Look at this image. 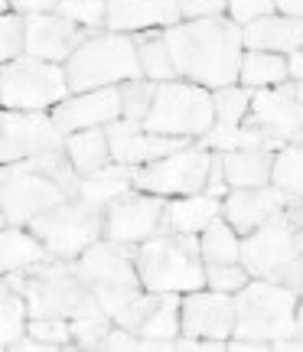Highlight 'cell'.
<instances>
[{"label": "cell", "mask_w": 303, "mask_h": 352, "mask_svg": "<svg viewBox=\"0 0 303 352\" xmlns=\"http://www.w3.org/2000/svg\"><path fill=\"white\" fill-rule=\"evenodd\" d=\"M297 254H300L297 228L284 219V212L265 222L261 228H254L241 241V264L248 267V274L261 277V280H274Z\"/></svg>", "instance_id": "cell-13"}, {"label": "cell", "mask_w": 303, "mask_h": 352, "mask_svg": "<svg viewBox=\"0 0 303 352\" xmlns=\"http://www.w3.org/2000/svg\"><path fill=\"white\" fill-rule=\"evenodd\" d=\"M72 98L63 65L39 59H13L0 72V101L7 111H43Z\"/></svg>", "instance_id": "cell-8"}, {"label": "cell", "mask_w": 303, "mask_h": 352, "mask_svg": "<svg viewBox=\"0 0 303 352\" xmlns=\"http://www.w3.org/2000/svg\"><path fill=\"white\" fill-rule=\"evenodd\" d=\"M235 294L222 290H192L183 297V333L192 340L225 342L235 336Z\"/></svg>", "instance_id": "cell-16"}, {"label": "cell", "mask_w": 303, "mask_h": 352, "mask_svg": "<svg viewBox=\"0 0 303 352\" xmlns=\"http://www.w3.org/2000/svg\"><path fill=\"white\" fill-rule=\"evenodd\" d=\"M300 316H303V297H300Z\"/></svg>", "instance_id": "cell-51"}, {"label": "cell", "mask_w": 303, "mask_h": 352, "mask_svg": "<svg viewBox=\"0 0 303 352\" xmlns=\"http://www.w3.org/2000/svg\"><path fill=\"white\" fill-rule=\"evenodd\" d=\"M183 23V13H179V3H170V0H114L108 3V33H147L153 26H173Z\"/></svg>", "instance_id": "cell-21"}, {"label": "cell", "mask_w": 303, "mask_h": 352, "mask_svg": "<svg viewBox=\"0 0 303 352\" xmlns=\"http://www.w3.org/2000/svg\"><path fill=\"white\" fill-rule=\"evenodd\" d=\"M278 349H303V316L297 320V333H293L287 342H280Z\"/></svg>", "instance_id": "cell-47"}, {"label": "cell", "mask_w": 303, "mask_h": 352, "mask_svg": "<svg viewBox=\"0 0 303 352\" xmlns=\"http://www.w3.org/2000/svg\"><path fill=\"white\" fill-rule=\"evenodd\" d=\"M52 13H59V16L85 26V30H104L108 26V3H95V0H65V3H56Z\"/></svg>", "instance_id": "cell-38"}, {"label": "cell", "mask_w": 303, "mask_h": 352, "mask_svg": "<svg viewBox=\"0 0 303 352\" xmlns=\"http://www.w3.org/2000/svg\"><path fill=\"white\" fill-rule=\"evenodd\" d=\"M30 232L36 235L52 258L76 261L91 245L104 239V209H95L85 199H72L56 206L52 212H43L30 222Z\"/></svg>", "instance_id": "cell-7"}, {"label": "cell", "mask_w": 303, "mask_h": 352, "mask_svg": "<svg viewBox=\"0 0 303 352\" xmlns=\"http://www.w3.org/2000/svg\"><path fill=\"white\" fill-rule=\"evenodd\" d=\"M26 333L36 336L39 342H46L49 349H63L69 342H76L72 340V320H30Z\"/></svg>", "instance_id": "cell-41"}, {"label": "cell", "mask_w": 303, "mask_h": 352, "mask_svg": "<svg viewBox=\"0 0 303 352\" xmlns=\"http://www.w3.org/2000/svg\"><path fill=\"white\" fill-rule=\"evenodd\" d=\"M137 336L144 342H170L183 336V300L177 294H160L150 316L140 323Z\"/></svg>", "instance_id": "cell-30"}, {"label": "cell", "mask_w": 303, "mask_h": 352, "mask_svg": "<svg viewBox=\"0 0 303 352\" xmlns=\"http://www.w3.org/2000/svg\"><path fill=\"white\" fill-rule=\"evenodd\" d=\"M280 88H287L293 98H300V101H303V82H287V85H280Z\"/></svg>", "instance_id": "cell-49"}, {"label": "cell", "mask_w": 303, "mask_h": 352, "mask_svg": "<svg viewBox=\"0 0 303 352\" xmlns=\"http://www.w3.org/2000/svg\"><path fill=\"white\" fill-rule=\"evenodd\" d=\"M124 118V101H121V88H98V91H85V95H72L63 104L52 108V121L59 124L65 138L78 134V131H91V127H108Z\"/></svg>", "instance_id": "cell-17"}, {"label": "cell", "mask_w": 303, "mask_h": 352, "mask_svg": "<svg viewBox=\"0 0 303 352\" xmlns=\"http://www.w3.org/2000/svg\"><path fill=\"white\" fill-rule=\"evenodd\" d=\"M222 215V199L209 192L183 196L177 202H166L164 215V235H196L202 228H209Z\"/></svg>", "instance_id": "cell-23"}, {"label": "cell", "mask_w": 303, "mask_h": 352, "mask_svg": "<svg viewBox=\"0 0 303 352\" xmlns=\"http://www.w3.org/2000/svg\"><path fill=\"white\" fill-rule=\"evenodd\" d=\"M65 153L76 164L78 176L98 173L104 166L114 164L111 157V140H108V127H91V131H78L65 138Z\"/></svg>", "instance_id": "cell-26"}, {"label": "cell", "mask_w": 303, "mask_h": 352, "mask_svg": "<svg viewBox=\"0 0 303 352\" xmlns=\"http://www.w3.org/2000/svg\"><path fill=\"white\" fill-rule=\"evenodd\" d=\"M147 131L166 138H202L215 127L212 95L192 82H160L153 108L144 121Z\"/></svg>", "instance_id": "cell-6"}, {"label": "cell", "mask_w": 303, "mask_h": 352, "mask_svg": "<svg viewBox=\"0 0 303 352\" xmlns=\"http://www.w3.org/2000/svg\"><path fill=\"white\" fill-rule=\"evenodd\" d=\"M278 13L291 16V20H303V0H287V3H278Z\"/></svg>", "instance_id": "cell-46"}, {"label": "cell", "mask_w": 303, "mask_h": 352, "mask_svg": "<svg viewBox=\"0 0 303 352\" xmlns=\"http://www.w3.org/2000/svg\"><path fill=\"white\" fill-rule=\"evenodd\" d=\"M166 46L173 52V65L183 82L202 88H228L241 78L245 59V30L225 16L179 23L164 30Z\"/></svg>", "instance_id": "cell-1"}, {"label": "cell", "mask_w": 303, "mask_h": 352, "mask_svg": "<svg viewBox=\"0 0 303 352\" xmlns=\"http://www.w3.org/2000/svg\"><path fill=\"white\" fill-rule=\"evenodd\" d=\"M111 323L114 320L104 314V310L78 316V320H72V340H76V346H82V349H104V340H108V333L114 329Z\"/></svg>", "instance_id": "cell-37"}, {"label": "cell", "mask_w": 303, "mask_h": 352, "mask_svg": "<svg viewBox=\"0 0 303 352\" xmlns=\"http://www.w3.org/2000/svg\"><path fill=\"white\" fill-rule=\"evenodd\" d=\"M199 245H202V258H205V264H238L241 261L238 232L228 226L222 215H218L209 228H202Z\"/></svg>", "instance_id": "cell-33"}, {"label": "cell", "mask_w": 303, "mask_h": 352, "mask_svg": "<svg viewBox=\"0 0 303 352\" xmlns=\"http://www.w3.org/2000/svg\"><path fill=\"white\" fill-rule=\"evenodd\" d=\"M274 13H278V3H271V0H238V3H228V20L238 23L241 30L258 23V20H265V16H274Z\"/></svg>", "instance_id": "cell-42"}, {"label": "cell", "mask_w": 303, "mask_h": 352, "mask_svg": "<svg viewBox=\"0 0 303 352\" xmlns=\"http://www.w3.org/2000/svg\"><path fill=\"white\" fill-rule=\"evenodd\" d=\"M43 261H52V254L33 232L3 228V235H0V267H3V274L26 271V267L43 264Z\"/></svg>", "instance_id": "cell-28"}, {"label": "cell", "mask_w": 303, "mask_h": 352, "mask_svg": "<svg viewBox=\"0 0 303 352\" xmlns=\"http://www.w3.org/2000/svg\"><path fill=\"white\" fill-rule=\"evenodd\" d=\"M26 316H30V307H26V297L23 290H16L3 277V287H0V346L3 349H10L16 340H23L26 336Z\"/></svg>", "instance_id": "cell-32"}, {"label": "cell", "mask_w": 303, "mask_h": 352, "mask_svg": "<svg viewBox=\"0 0 303 352\" xmlns=\"http://www.w3.org/2000/svg\"><path fill=\"white\" fill-rule=\"evenodd\" d=\"M144 290L153 294H192L205 287V258L196 235H157L137 254Z\"/></svg>", "instance_id": "cell-4"}, {"label": "cell", "mask_w": 303, "mask_h": 352, "mask_svg": "<svg viewBox=\"0 0 303 352\" xmlns=\"http://www.w3.org/2000/svg\"><path fill=\"white\" fill-rule=\"evenodd\" d=\"M7 280L16 290H23L30 320H78V316L104 310L95 287L78 277L72 261L52 258L26 271H13L7 274Z\"/></svg>", "instance_id": "cell-2"}, {"label": "cell", "mask_w": 303, "mask_h": 352, "mask_svg": "<svg viewBox=\"0 0 303 352\" xmlns=\"http://www.w3.org/2000/svg\"><path fill=\"white\" fill-rule=\"evenodd\" d=\"M108 140H111V157L121 166H147L157 164L170 153H179L192 147L190 138H166V134H153L140 121H114L108 124Z\"/></svg>", "instance_id": "cell-15"}, {"label": "cell", "mask_w": 303, "mask_h": 352, "mask_svg": "<svg viewBox=\"0 0 303 352\" xmlns=\"http://www.w3.org/2000/svg\"><path fill=\"white\" fill-rule=\"evenodd\" d=\"M134 189V166H121L111 164L98 170V173L82 176V189H78V199H85L95 209H108L117 196H124Z\"/></svg>", "instance_id": "cell-27"}, {"label": "cell", "mask_w": 303, "mask_h": 352, "mask_svg": "<svg viewBox=\"0 0 303 352\" xmlns=\"http://www.w3.org/2000/svg\"><path fill=\"white\" fill-rule=\"evenodd\" d=\"M235 340H258L278 349L297 333L300 297L284 284L251 277L235 294Z\"/></svg>", "instance_id": "cell-3"}, {"label": "cell", "mask_w": 303, "mask_h": 352, "mask_svg": "<svg viewBox=\"0 0 303 352\" xmlns=\"http://www.w3.org/2000/svg\"><path fill=\"white\" fill-rule=\"evenodd\" d=\"M72 95L111 88L131 78H144L137 59V43L121 33H95L82 50L63 65Z\"/></svg>", "instance_id": "cell-5"}, {"label": "cell", "mask_w": 303, "mask_h": 352, "mask_svg": "<svg viewBox=\"0 0 303 352\" xmlns=\"http://www.w3.org/2000/svg\"><path fill=\"white\" fill-rule=\"evenodd\" d=\"M251 280L245 264H205V287L222 290V294H238Z\"/></svg>", "instance_id": "cell-40"}, {"label": "cell", "mask_w": 303, "mask_h": 352, "mask_svg": "<svg viewBox=\"0 0 303 352\" xmlns=\"http://www.w3.org/2000/svg\"><path fill=\"white\" fill-rule=\"evenodd\" d=\"M26 20V56L39 59V63H69L95 33L85 26L65 20L59 13H36V16H23Z\"/></svg>", "instance_id": "cell-14"}, {"label": "cell", "mask_w": 303, "mask_h": 352, "mask_svg": "<svg viewBox=\"0 0 303 352\" xmlns=\"http://www.w3.org/2000/svg\"><path fill=\"white\" fill-rule=\"evenodd\" d=\"M291 78V59L278 52H254L248 50L241 59V85L245 88H280Z\"/></svg>", "instance_id": "cell-29"}, {"label": "cell", "mask_w": 303, "mask_h": 352, "mask_svg": "<svg viewBox=\"0 0 303 352\" xmlns=\"http://www.w3.org/2000/svg\"><path fill=\"white\" fill-rule=\"evenodd\" d=\"M0 56H3V65L26 56V20L13 10L3 13L0 20Z\"/></svg>", "instance_id": "cell-39"}, {"label": "cell", "mask_w": 303, "mask_h": 352, "mask_svg": "<svg viewBox=\"0 0 303 352\" xmlns=\"http://www.w3.org/2000/svg\"><path fill=\"white\" fill-rule=\"evenodd\" d=\"M65 134L43 111H3L0 118V157L3 164H20L49 151H63Z\"/></svg>", "instance_id": "cell-12"}, {"label": "cell", "mask_w": 303, "mask_h": 352, "mask_svg": "<svg viewBox=\"0 0 303 352\" xmlns=\"http://www.w3.org/2000/svg\"><path fill=\"white\" fill-rule=\"evenodd\" d=\"M137 59H140V72L150 82H177V65H173V52L166 46L164 33H140L137 39Z\"/></svg>", "instance_id": "cell-31"}, {"label": "cell", "mask_w": 303, "mask_h": 352, "mask_svg": "<svg viewBox=\"0 0 303 352\" xmlns=\"http://www.w3.org/2000/svg\"><path fill=\"white\" fill-rule=\"evenodd\" d=\"M271 186L284 189L291 196H303V147H284L274 157Z\"/></svg>", "instance_id": "cell-35"}, {"label": "cell", "mask_w": 303, "mask_h": 352, "mask_svg": "<svg viewBox=\"0 0 303 352\" xmlns=\"http://www.w3.org/2000/svg\"><path fill=\"white\" fill-rule=\"evenodd\" d=\"M164 215L166 202L160 196L131 189L104 209V241L144 245V241L164 235Z\"/></svg>", "instance_id": "cell-11"}, {"label": "cell", "mask_w": 303, "mask_h": 352, "mask_svg": "<svg viewBox=\"0 0 303 352\" xmlns=\"http://www.w3.org/2000/svg\"><path fill=\"white\" fill-rule=\"evenodd\" d=\"M297 245H300V254H303V228L297 232Z\"/></svg>", "instance_id": "cell-50"}, {"label": "cell", "mask_w": 303, "mask_h": 352, "mask_svg": "<svg viewBox=\"0 0 303 352\" xmlns=\"http://www.w3.org/2000/svg\"><path fill=\"white\" fill-rule=\"evenodd\" d=\"M72 196L63 183L30 170L26 164H7L0 176V219L3 228H20L26 222L39 219L43 212H52L56 206L72 202Z\"/></svg>", "instance_id": "cell-9"}, {"label": "cell", "mask_w": 303, "mask_h": 352, "mask_svg": "<svg viewBox=\"0 0 303 352\" xmlns=\"http://www.w3.org/2000/svg\"><path fill=\"white\" fill-rule=\"evenodd\" d=\"M209 170H212V151L186 147L157 164L134 166V189L153 196H196L209 186Z\"/></svg>", "instance_id": "cell-10"}, {"label": "cell", "mask_w": 303, "mask_h": 352, "mask_svg": "<svg viewBox=\"0 0 303 352\" xmlns=\"http://www.w3.org/2000/svg\"><path fill=\"white\" fill-rule=\"evenodd\" d=\"M291 78L293 82H303V50L291 56Z\"/></svg>", "instance_id": "cell-48"}, {"label": "cell", "mask_w": 303, "mask_h": 352, "mask_svg": "<svg viewBox=\"0 0 303 352\" xmlns=\"http://www.w3.org/2000/svg\"><path fill=\"white\" fill-rule=\"evenodd\" d=\"M248 124L267 127L287 147H303V101L293 98L287 88H261L254 91Z\"/></svg>", "instance_id": "cell-19"}, {"label": "cell", "mask_w": 303, "mask_h": 352, "mask_svg": "<svg viewBox=\"0 0 303 352\" xmlns=\"http://www.w3.org/2000/svg\"><path fill=\"white\" fill-rule=\"evenodd\" d=\"M284 219H287V222L300 232V228H303V196H293L291 206L284 209Z\"/></svg>", "instance_id": "cell-45"}, {"label": "cell", "mask_w": 303, "mask_h": 352, "mask_svg": "<svg viewBox=\"0 0 303 352\" xmlns=\"http://www.w3.org/2000/svg\"><path fill=\"white\" fill-rule=\"evenodd\" d=\"M245 46L254 52H278V56L291 52L293 56L303 50V20H291L284 13L265 16L258 23L245 26Z\"/></svg>", "instance_id": "cell-22"}, {"label": "cell", "mask_w": 303, "mask_h": 352, "mask_svg": "<svg viewBox=\"0 0 303 352\" xmlns=\"http://www.w3.org/2000/svg\"><path fill=\"white\" fill-rule=\"evenodd\" d=\"M251 88H218L212 91V104H215V124H228L235 127L245 121V114H251Z\"/></svg>", "instance_id": "cell-34"}, {"label": "cell", "mask_w": 303, "mask_h": 352, "mask_svg": "<svg viewBox=\"0 0 303 352\" xmlns=\"http://www.w3.org/2000/svg\"><path fill=\"white\" fill-rule=\"evenodd\" d=\"M291 192H284L278 186H258V189H228V196L222 199V219L228 226L251 235L254 228H261L265 222L278 219L287 206H291Z\"/></svg>", "instance_id": "cell-18"}, {"label": "cell", "mask_w": 303, "mask_h": 352, "mask_svg": "<svg viewBox=\"0 0 303 352\" xmlns=\"http://www.w3.org/2000/svg\"><path fill=\"white\" fill-rule=\"evenodd\" d=\"M117 88H121V101H124V118L144 124L153 108V98H157V82H150V78H131V82H121Z\"/></svg>", "instance_id": "cell-36"}, {"label": "cell", "mask_w": 303, "mask_h": 352, "mask_svg": "<svg viewBox=\"0 0 303 352\" xmlns=\"http://www.w3.org/2000/svg\"><path fill=\"white\" fill-rule=\"evenodd\" d=\"M274 284H284V287H291L297 297H303V254H297V258L274 277Z\"/></svg>", "instance_id": "cell-44"}, {"label": "cell", "mask_w": 303, "mask_h": 352, "mask_svg": "<svg viewBox=\"0 0 303 352\" xmlns=\"http://www.w3.org/2000/svg\"><path fill=\"white\" fill-rule=\"evenodd\" d=\"M95 294H98V303L104 307V314L114 320V327H124L131 333H137L140 323L150 316L157 297H160L153 290L144 294V287H95Z\"/></svg>", "instance_id": "cell-24"}, {"label": "cell", "mask_w": 303, "mask_h": 352, "mask_svg": "<svg viewBox=\"0 0 303 352\" xmlns=\"http://www.w3.org/2000/svg\"><path fill=\"white\" fill-rule=\"evenodd\" d=\"M225 10H228V3H222V0H186V3H179L183 23H199V20H218V16H222Z\"/></svg>", "instance_id": "cell-43"}, {"label": "cell", "mask_w": 303, "mask_h": 352, "mask_svg": "<svg viewBox=\"0 0 303 352\" xmlns=\"http://www.w3.org/2000/svg\"><path fill=\"white\" fill-rule=\"evenodd\" d=\"M228 189H258L271 186L274 153L271 151H228L222 153Z\"/></svg>", "instance_id": "cell-25"}, {"label": "cell", "mask_w": 303, "mask_h": 352, "mask_svg": "<svg viewBox=\"0 0 303 352\" xmlns=\"http://www.w3.org/2000/svg\"><path fill=\"white\" fill-rule=\"evenodd\" d=\"M72 264H76L78 277L91 287H144L137 274V261L117 252L114 241L101 239Z\"/></svg>", "instance_id": "cell-20"}]
</instances>
